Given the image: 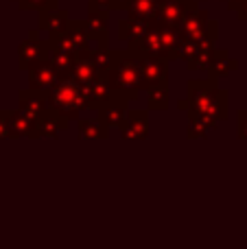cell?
Listing matches in <instances>:
<instances>
[{"mask_svg":"<svg viewBox=\"0 0 247 249\" xmlns=\"http://www.w3.org/2000/svg\"><path fill=\"white\" fill-rule=\"evenodd\" d=\"M61 79L64 77L53 68V64L48 59L39 61V64H35L33 68L29 70V88L35 92H39V94H44V96H46Z\"/></svg>","mask_w":247,"mask_h":249,"instance_id":"9","label":"cell"},{"mask_svg":"<svg viewBox=\"0 0 247 249\" xmlns=\"http://www.w3.org/2000/svg\"><path fill=\"white\" fill-rule=\"evenodd\" d=\"M88 9H101V11H116V9H123L121 0H90Z\"/></svg>","mask_w":247,"mask_h":249,"instance_id":"30","label":"cell"},{"mask_svg":"<svg viewBox=\"0 0 247 249\" xmlns=\"http://www.w3.org/2000/svg\"><path fill=\"white\" fill-rule=\"evenodd\" d=\"M179 39H182V35H179L177 29H166V26L153 24L142 37L131 42L127 46V51H131L138 59H142V57H164V59L171 61Z\"/></svg>","mask_w":247,"mask_h":249,"instance_id":"4","label":"cell"},{"mask_svg":"<svg viewBox=\"0 0 247 249\" xmlns=\"http://www.w3.org/2000/svg\"><path fill=\"white\" fill-rule=\"evenodd\" d=\"M219 121L208 116H199V114H191V121H188V129H186V136L193 138V140H201V138L210 136V133L217 129Z\"/></svg>","mask_w":247,"mask_h":249,"instance_id":"23","label":"cell"},{"mask_svg":"<svg viewBox=\"0 0 247 249\" xmlns=\"http://www.w3.org/2000/svg\"><path fill=\"white\" fill-rule=\"evenodd\" d=\"M46 103L51 114H55L59 121L70 124V121H77L88 109L86 96H83V88L70 77H64L51 92L46 94Z\"/></svg>","mask_w":247,"mask_h":249,"instance_id":"3","label":"cell"},{"mask_svg":"<svg viewBox=\"0 0 247 249\" xmlns=\"http://www.w3.org/2000/svg\"><path fill=\"white\" fill-rule=\"evenodd\" d=\"M70 22H72L70 20V13L66 11V9L55 7V9H51V11L39 13L37 31H44V33L48 35L46 39H57L66 33V29H68Z\"/></svg>","mask_w":247,"mask_h":249,"instance_id":"11","label":"cell"},{"mask_svg":"<svg viewBox=\"0 0 247 249\" xmlns=\"http://www.w3.org/2000/svg\"><path fill=\"white\" fill-rule=\"evenodd\" d=\"M195 7L197 2H193V0H158V11L156 18H153V24L166 26V29H177L182 24L184 16Z\"/></svg>","mask_w":247,"mask_h":249,"instance_id":"7","label":"cell"},{"mask_svg":"<svg viewBox=\"0 0 247 249\" xmlns=\"http://www.w3.org/2000/svg\"><path fill=\"white\" fill-rule=\"evenodd\" d=\"M4 114H7V112L0 114V138H7L9 136V133H7V123H4Z\"/></svg>","mask_w":247,"mask_h":249,"instance_id":"33","label":"cell"},{"mask_svg":"<svg viewBox=\"0 0 247 249\" xmlns=\"http://www.w3.org/2000/svg\"><path fill=\"white\" fill-rule=\"evenodd\" d=\"M90 59H92V64L96 66V70H99L103 77H107V72L112 70V66H114V51L109 46L94 44L92 51H90Z\"/></svg>","mask_w":247,"mask_h":249,"instance_id":"25","label":"cell"},{"mask_svg":"<svg viewBox=\"0 0 247 249\" xmlns=\"http://www.w3.org/2000/svg\"><path fill=\"white\" fill-rule=\"evenodd\" d=\"M228 105L230 96L226 90L217 86L214 79H195L188 81V94L186 99L179 101V107L188 109V114H199L214 121H226L228 118Z\"/></svg>","mask_w":247,"mask_h":249,"instance_id":"1","label":"cell"},{"mask_svg":"<svg viewBox=\"0 0 247 249\" xmlns=\"http://www.w3.org/2000/svg\"><path fill=\"white\" fill-rule=\"evenodd\" d=\"M99 77H103V74L96 70V66L92 64V59H90V53H86V55H79L77 57V61H74V66H72V72H70V79L72 81H77L79 86H88V83H92V81H96Z\"/></svg>","mask_w":247,"mask_h":249,"instance_id":"22","label":"cell"},{"mask_svg":"<svg viewBox=\"0 0 247 249\" xmlns=\"http://www.w3.org/2000/svg\"><path fill=\"white\" fill-rule=\"evenodd\" d=\"M18 103H20V109L18 112H22L26 118H31L35 124L42 121L44 116H46L51 109H48V103H46V96L39 94V92L35 90H22L20 96H18Z\"/></svg>","mask_w":247,"mask_h":249,"instance_id":"13","label":"cell"},{"mask_svg":"<svg viewBox=\"0 0 247 249\" xmlns=\"http://www.w3.org/2000/svg\"><path fill=\"white\" fill-rule=\"evenodd\" d=\"M127 105H129V101L123 99L121 94H114L103 107L96 109V116L107 124V127H121V124L125 123V118L129 116V107H127Z\"/></svg>","mask_w":247,"mask_h":249,"instance_id":"14","label":"cell"},{"mask_svg":"<svg viewBox=\"0 0 247 249\" xmlns=\"http://www.w3.org/2000/svg\"><path fill=\"white\" fill-rule=\"evenodd\" d=\"M212 55H214V48L210 51V48H199V46H197L195 55L186 61V66L191 70H204V72H206V70H208V66H210V61H212Z\"/></svg>","mask_w":247,"mask_h":249,"instance_id":"28","label":"cell"},{"mask_svg":"<svg viewBox=\"0 0 247 249\" xmlns=\"http://www.w3.org/2000/svg\"><path fill=\"white\" fill-rule=\"evenodd\" d=\"M83 96H86V103L90 109H101L109 99L114 96V90H112V83H109L107 77H99L96 81L88 83L83 86Z\"/></svg>","mask_w":247,"mask_h":249,"instance_id":"15","label":"cell"},{"mask_svg":"<svg viewBox=\"0 0 247 249\" xmlns=\"http://www.w3.org/2000/svg\"><path fill=\"white\" fill-rule=\"evenodd\" d=\"M228 2V9H230V11H236V9H239V4L243 2V0H226Z\"/></svg>","mask_w":247,"mask_h":249,"instance_id":"34","label":"cell"},{"mask_svg":"<svg viewBox=\"0 0 247 249\" xmlns=\"http://www.w3.org/2000/svg\"><path fill=\"white\" fill-rule=\"evenodd\" d=\"M18 7L22 9V11H51V9L57 7V0H20L18 2Z\"/></svg>","mask_w":247,"mask_h":249,"instance_id":"29","label":"cell"},{"mask_svg":"<svg viewBox=\"0 0 247 249\" xmlns=\"http://www.w3.org/2000/svg\"><path fill=\"white\" fill-rule=\"evenodd\" d=\"M64 129H68V124L64 121H59L55 114L48 112L46 116L37 123V138H59V133L64 131Z\"/></svg>","mask_w":247,"mask_h":249,"instance_id":"26","label":"cell"},{"mask_svg":"<svg viewBox=\"0 0 247 249\" xmlns=\"http://www.w3.org/2000/svg\"><path fill=\"white\" fill-rule=\"evenodd\" d=\"M7 133L13 138H37V124L26 118L22 112H7L4 114Z\"/></svg>","mask_w":247,"mask_h":249,"instance_id":"17","label":"cell"},{"mask_svg":"<svg viewBox=\"0 0 247 249\" xmlns=\"http://www.w3.org/2000/svg\"><path fill=\"white\" fill-rule=\"evenodd\" d=\"M57 42L61 44V46H66L72 55H86V53L92 51V46H94V42H92L90 33H88V26L86 22H70L68 29H66V33L61 35V37H57Z\"/></svg>","mask_w":247,"mask_h":249,"instance_id":"8","label":"cell"},{"mask_svg":"<svg viewBox=\"0 0 247 249\" xmlns=\"http://www.w3.org/2000/svg\"><path fill=\"white\" fill-rule=\"evenodd\" d=\"M151 26H153V22H149V20H140V18L127 16L125 20L118 22V37H121V42H127V46H129L131 42L142 37Z\"/></svg>","mask_w":247,"mask_h":249,"instance_id":"21","label":"cell"},{"mask_svg":"<svg viewBox=\"0 0 247 249\" xmlns=\"http://www.w3.org/2000/svg\"><path fill=\"white\" fill-rule=\"evenodd\" d=\"M123 140H144L149 136V112L147 109H129V116L118 127Z\"/></svg>","mask_w":247,"mask_h":249,"instance_id":"12","label":"cell"},{"mask_svg":"<svg viewBox=\"0 0 247 249\" xmlns=\"http://www.w3.org/2000/svg\"><path fill=\"white\" fill-rule=\"evenodd\" d=\"M48 51H51V44L48 39L39 37V31H31L29 37L22 39L20 48H18V59H20V68L29 72L35 64L48 59Z\"/></svg>","mask_w":247,"mask_h":249,"instance_id":"6","label":"cell"},{"mask_svg":"<svg viewBox=\"0 0 247 249\" xmlns=\"http://www.w3.org/2000/svg\"><path fill=\"white\" fill-rule=\"evenodd\" d=\"M236 136H239V140H247V109H241V112H239Z\"/></svg>","mask_w":247,"mask_h":249,"instance_id":"31","label":"cell"},{"mask_svg":"<svg viewBox=\"0 0 247 249\" xmlns=\"http://www.w3.org/2000/svg\"><path fill=\"white\" fill-rule=\"evenodd\" d=\"M107 18L109 11H101V9H88V33H90L92 42L107 46Z\"/></svg>","mask_w":247,"mask_h":249,"instance_id":"18","label":"cell"},{"mask_svg":"<svg viewBox=\"0 0 247 249\" xmlns=\"http://www.w3.org/2000/svg\"><path fill=\"white\" fill-rule=\"evenodd\" d=\"M179 35L186 39H191V42H195L199 48H217L214 44H217V37H219V24L210 18L208 11H204V9L195 7L191 9V11L184 16L182 24L177 26Z\"/></svg>","mask_w":247,"mask_h":249,"instance_id":"5","label":"cell"},{"mask_svg":"<svg viewBox=\"0 0 247 249\" xmlns=\"http://www.w3.org/2000/svg\"><path fill=\"white\" fill-rule=\"evenodd\" d=\"M77 136L83 140H107L109 127L99 116H79L77 118Z\"/></svg>","mask_w":247,"mask_h":249,"instance_id":"20","label":"cell"},{"mask_svg":"<svg viewBox=\"0 0 247 249\" xmlns=\"http://www.w3.org/2000/svg\"><path fill=\"white\" fill-rule=\"evenodd\" d=\"M114 94H121L123 99L134 101L144 90V81L140 74V61L131 51H114V66L107 72Z\"/></svg>","mask_w":247,"mask_h":249,"instance_id":"2","label":"cell"},{"mask_svg":"<svg viewBox=\"0 0 247 249\" xmlns=\"http://www.w3.org/2000/svg\"><path fill=\"white\" fill-rule=\"evenodd\" d=\"M123 9L134 18L153 22L156 11H158V0H125V2H123Z\"/></svg>","mask_w":247,"mask_h":249,"instance_id":"24","label":"cell"},{"mask_svg":"<svg viewBox=\"0 0 247 249\" xmlns=\"http://www.w3.org/2000/svg\"><path fill=\"white\" fill-rule=\"evenodd\" d=\"M239 68V61L230 55V51H223V48H214V55H212V61L208 66V79H221V77H228L230 72Z\"/></svg>","mask_w":247,"mask_h":249,"instance_id":"19","label":"cell"},{"mask_svg":"<svg viewBox=\"0 0 247 249\" xmlns=\"http://www.w3.org/2000/svg\"><path fill=\"white\" fill-rule=\"evenodd\" d=\"M18 2H20V0H18Z\"/></svg>","mask_w":247,"mask_h":249,"instance_id":"35","label":"cell"},{"mask_svg":"<svg viewBox=\"0 0 247 249\" xmlns=\"http://www.w3.org/2000/svg\"><path fill=\"white\" fill-rule=\"evenodd\" d=\"M138 61L144 90L151 86H166V81H169V59H164V57H142Z\"/></svg>","mask_w":247,"mask_h":249,"instance_id":"10","label":"cell"},{"mask_svg":"<svg viewBox=\"0 0 247 249\" xmlns=\"http://www.w3.org/2000/svg\"><path fill=\"white\" fill-rule=\"evenodd\" d=\"M147 105L149 109H169V86H151L147 88Z\"/></svg>","mask_w":247,"mask_h":249,"instance_id":"27","label":"cell"},{"mask_svg":"<svg viewBox=\"0 0 247 249\" xmlns=\"http://www.w3.org/2000/svg\"><path fill=\"white\" fill-rule=\"evenodd\" d=\"M234 13H236V16H239V20H243V22L247 20V0H243V2L239 4V9H236Z\"/></svg>","mask_w":247,"mask_h":249,"instance_id":"32","label":"cell"},{"mask_svg":"<svg viewBox=\"0 0 247 249\" xmlns=\"http://www.w3.org/2000/svg\"><path fill=\"white\" fill-rule=\"evenodd\" d=\"M48 44H51L48 61L53 64V68H55L61 77H70L72 66H74V61H77V55H72V53H70L66 46H61L57 39H48Z\"/></svg>","mask_w":247,"mask_h":249,"instance_id":"16","label":"cell"}]
</instances>
